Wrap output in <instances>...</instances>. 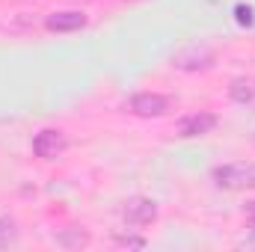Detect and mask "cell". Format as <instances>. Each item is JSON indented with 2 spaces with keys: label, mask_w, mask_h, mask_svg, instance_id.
<instances>
[{
  "label": "cell",
  "mask_w": 255,
  "mask_h": 252,
  "mask_svg": "<svg viewBox=\"0 0 255 252\" xmlns=\"http://www.w3.org/2000/svg\"><path fill=\"white\" fill-rule=\"evenodd\" d=\"M214 184L223 190H255V163H223L214 169Z\"/></svg>",
  "instance_id": "obj_1"
},
{
  "label": "cell",
  "mask_w": 255,
  "mask_h": 252,
  "mask_svg": "<svg viewBox=\"0 0 255 252\" xmlns=\"http://www.w3.org/2000/svg\"><path fill=\"white\" fill-rule=\"evenodd\" d=\"M229 98L235 104H253L255 101V77H235L229 83Z\"/></svg>",
  "instance_id": "obj_8"
},
{
  "label": "cell",
  "mask_w": 255,
  "mask_h": 252,
  "mask_svg": "<svg viewBox=\"0 0 255 252\" xmlns=\"http://www.w3.org/2000/svg\"><path fill=\"white\" fill-rule=\"evenodd\" d=\"M172 65L181 68V71H199V68H211L214 65V51L205 48V45H187L181 48L175 57H172Z\"/></svg>",
  "instance_id": "obj_5"
},
{
  "label": "cell",
  "mask_w": 255,
  "mask_h": 252,
  "mask_svg": "<svg viewBox=\"0 0 255 252\" xmlns=\"http://www.w3.org/2000/svg\"><path fill=\"white\" fill-rule=\"evenodd\" d=\"M247 214H250V220L255 223V202H250V205H247Z\"/></svg>",
  "instance_id": "obj_13"
},
{
  "label": "cell",
  "mask_w": 255,
  "mask_h": 252,
  "mask_svg": "<svg viewBox=\"0 0 255 252\" xmlns=\"http://www.w3.org/2000/svg\"><path fill=\"white\" fill-rule=\"evenodd\" d=\"M122 220L128 226H148L157 220V205L145 196H130L122 205Z\"/></svg>",
  "instance_id": "obj_3"
},
{
  "label": "cell",
  "mask_w": 255,
  "mask_h": 252,
  "mask_svg": "<svg viewBox=\"0 0 255 252\" xmlns=\"http://www.w3.org/2000/svg\"><path fill=\"white\" fill-rule=\"evenodd\" d=\"M130 113H136L142 119H157V116L169 113V98L160 92H136L130 98Z\"/></svg>",
  "instance_id": "obj_4"
},
{
  "label": "cell",
  "mask_w": 255,
  "mask_h": 252,
  "mask_svg": "<svg viewBox=\"0 0 255 252\" xmlns=\"http://www.w3.org/2000/svg\"><path fill=\"white\" fill-rule=\"evenodd\" d=\"M119 244H125V247H145V241H139V238H119Z\"/></svg>",
  "instance_id": "obj_12"
},
{
  "label": "cell",
  "mask_w": 255,
  "mask_h": 252,
  "mask_svg": "<svg viewBox=\"0 0 255 252\" xmlns=\"http://www.w3.org/2000/svg\"><path fill=\"white\" fill-rule=\"evenodd\" d=\"M235 15H238V24H241V27H253V24H255L253 9H250V6H244V3H238V6H235Z\"/></svg>",
  "instance_id": "obj_11"
},
{
  "label": "cell",
  "mask_w": 255,
  "mask_h": 252,
  "mask_svg": "<svg viewBox=\"0 0 255 252\" xmlns=\"http://www.w3.org/2000/svg\"><path fill=\"white\" fill-rule=\"evenodd\" d=\"M18 241V226L12 217H0V250H9Z\"/></svg>",
  "instance_id": "obj_10"
},
{
  "label": "cell",
  "mask_w": 255,
  "mask_h": 252,
  "mask_svg": "<svg viewBox=\"0 0 255 252\" xmlns=\"http://www.w3.org/2000/svg\"><path fill=\"white\" fill-rule=\"evenodd\" d=\"M48 30H54V33H71V30H80V27H86V15L83 12H77V9H68V12H54V15H48Z\"/></svg>",
  "instance_id": "obj_7"
},
{
  "label": "cell",
  "mask_w": 255,
  "mask_h": 252,
  "mask_svg": "<svg viewBox=\"0 0 255 252\" xmlns=\"http://www.w3.org/2000/svg\"><path fill=\"white\" fill-rule=\"evenodd\" d=\"M65 145H68V139H65L63 130H57V127H45V130H39L36 139H33V151H36V157H42V160H57L65 151Z\"/></svg>",
  "instance_id": "obj_2"
},
{
  "label": "cell",
  "mask_w": 255,
  "mask_h": 252,
  "mask_svg": "<svg viewBox=\"0 0 255 252\" xmlns=\"http://www.w3.org/2000/svg\"><path fill=\"white\" fill-rule=\"evenodd\" d=\"M57 244L65 247V250H80V247L89 244V235L83 229H68V232H60L57 235Z\"/></svg>",
  "instance_id": "obj_9"
},
{
  "label": "cell",
  "mask_w": 255,
  "mask_h": 252,
  "mask_svg": "<svg viewBox=\"0 0 255 252\" xmlns=\"http://www.w3.org/2000/svg\"><path fill=\"white\" fill-rule=\"evenodd\" d=\"M217 127V116L214 113H190L184 119H178V133L181 136H205Z\"/></svg>",
  "instance_id": "obj_6"
}]
</instances>
